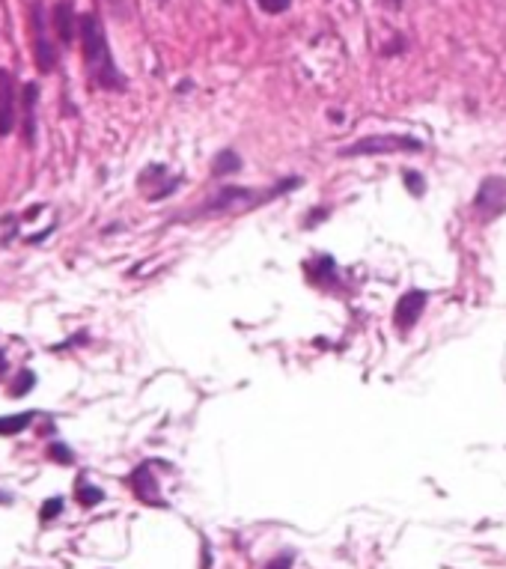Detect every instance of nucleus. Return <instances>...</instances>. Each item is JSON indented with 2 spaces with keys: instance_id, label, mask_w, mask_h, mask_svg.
Here are the masks:
<instances>
[{
  "instance_id": "f257e3e1",
  "label": "nucleus",
  "mask_w": 506,
  "mask_h": 569,
  "mask_svg": "<svg viewBox=\"0 0 506 569\" xmlns=\"http://www.w3.org/2000/svg\"><path fill=\"white\" fill-rule=\"evenodd\" d=\"M78 27H81L84 63H87L89 78H93L101 90H122V87H126V81H122V75H119L114 57H111V48H107L101 21L96 18L93 12H87L84 18L78 21Z\"/></svg>"
},
{
  "instance_id": "f03ea898",
  "label": "nucleus",
  "mask_w": 506,
  "mask_h": 569,
  "mask_svg": "<svg viewBox=\"0 0 506 569\" xmlns=\"http://www.w3.org/2000/svg\"><path fill=\"white\" fill-rule=\"evenodd\" d=\"M381 152H423V143L417 137L408 134H373V137H361L351 146H343L340 156L343 158H355V156H381Z\"/></svg>"
},
{
  "instance_id": "7ed1b4c3",
  "label": "nucleus",
  "mask_w": 506,
  "mask_h": 569,
  "mask_svg": "<svg viewBox=\"0 0 506 569\" xmlns=\"http://www.w3.org/2000/svg\"><path fill=\"white\" fill-rule=\"evenodd\" d=\"M27 15H30V33H33V54L39 72H51L57 63V48L48 36V21H45L42 0H27Z\"/></svg>"
},
{
  "instance_id": "20e7f679",
  "label": "nucleus",
  "mask_w": 506,
  "mask_h": 569,
  "mask_svg": "<svg viewBox=\"0 0 506 569\" xmlns=\"http://www.w3.org/2000/svg\"><path fill=\"white\" fill-rule=\"evenodd\" d=\"M268 197H259L253 188H224L211 203L203 209V215H226V212H248L256 203H263Z\"/></svg>"
},
{
  "instance_id": "39448f33",
  "label": "nucleus",
  "mask_w": 506,
  "mask_h": 569,
  "mask_svg": "<svg viewBox=\"0 0 506 569\" xmlns=\"http://www.w3.org/2000/svg\"><path fill=\"white\" fill-rule=\"evenodd\" d=\"M426 301H429V292H423V289H408L405 296L400 298V304H396V310H393L396 328H400V331H408V328L417 325L420 313L426 310Z\"/></svg>"
},
{
  "instance_id": "423d86ee",
  "label": "nucleus",
  "mask_w": 506,
  "mask_h": 569,
  "mask_svg": "<svg viewBox=\"0 0 506 569\" xmlns=\"http://www.w3.org/2000/svg\"><path fill=\"white\" fill-rule=\"evenodd\" d=\"M506 200V179L500 176H488L480 182V191L477 197H473V206H477V212L483 215H495Z\"/></svg>"
},
{
  "instance_id": "0eeeda50",
  "label": "nucleus",
  "mask_w": 506,
  "mask_h": 569,
  "mask_svg": "<svg viewBox=\"0 0 506 569\" xmlns=\"http://www.w3.org/2000/svg\"><path fill=\"white\" fill-rule=\"evenodd\" d=\"M131 489H134V495L141 498L143 504L164 506L161 492H158V480L152 477V468H149V465H141V468H134V471H131Z\"/></svg>"
},
{
  "instance_id": "6e6552de",
  "label": "nucleus",
  "mask_w": 506,
  "mask_h": 569,
  "mask_svg": "<svg viewBox=\"0 0 506 569\" xmlns=\"http://www.w3.org/2000/svg\"><path fill=\"white\" fill-rule=\"evenodd\" d=\"M15 126V87L6 69H0V137H6Z\"/></svg>"
},
{
  "instance_id": "1a4fd4ad",
  "label": "nucleus",
  "mask_w": 506,
  "mask_h": 569,
  "mask_svg": "<svg viewBox=\"0 0 506 569\" xmlns=\"http://www.w3.org/2000/svg\"><path fill=\"white\" fill-rule=\"evenodd\" d=\"M54 30L63 45H72L75 39V9H72V0H60L54 6Z\"/></svg>"
},
{
  "instance_id": "9d476101",
  "label": "nucleus",
  "mask_w": 506,
  "mask_h": 569,
  "mask_svg": "<svg viewBox=\"0 0 506 569\" xmlns=\"http://www.w3.org/2000/svg\"><path fill=\"white\" fill-rule=\"evenodd\" d=\"M307 274L313 278V283H319V286H331L334 278H336V263H334L331 256L310 259V263H307Z\"/></svg>"
},
{
  "instance_id": "9b49d317",
  "label": "nucleus",
  "mask_w": 506,
  "mask_h": 569,
  "mask_svg": "<svg viewBox=\"0 0 506 569\" xmlns=\"http://www.w3.org/2000/svg\"><path fill=\"white\" fill-rule=\"evenodd\" d=\"M236 170H241V156L233 152V149H221L218 156H214V161H211V173L214 176H229Z\"/></svg>"
},
{
  "instance_id": "f8f14e48",
  "label": "nucleus",
  "mask_w": 506,
  "mask_h": 569,
  "mask_svg": "<svg viewBox=\"0 0 506 569\" xmlns=\"http://www.w3.org/2000/svg\"><path fill=\"white\" fill-rule=\"evenodd\" d=\"M33 104H36V84H27L24 87V141L27 143H33V129H36Z\"/></svg>"
},
{
  "instance_id": "ddd939ff",
  "label": "nucleus",
  "mask_w": 506,
  "mask_h": 569,
  "mask_svg": "<svg viewBox=\"0 0 506 569\" xmlns=\"http://www.w3.org/2000/svg\"><path fill=\"white\" fill-rule=\"evenodd\" d=\"M30 421H33V414H30V411L6 414V418H0V435H18L21 429L30 426Z\"/></svg>"
},
{
  "instance_id": "4468645a",
  "label": "nucleus",
  "mask_w": 506,
  "mask_h": 569,
  "mask_svg": "<svg viewBox=\"0 0 506 569\" xmlns=\"http://www.w3.org/2000/svg\"><path fill=\"white\" fill-rule=\"evenodd\" d=\"M75 495H78V504L81 506H96V504H101L104 501V492L99 489V486H89V483H78V489H75Z\"/></svg>"
},
{
  "instance_id": "2eb2a0df",
  "label": "nucleus",
  "mask_w": 506,
  "mask_h": 569,
  "mask_svg": "<svg viewBox=\"0 0 506 569\" xmlns=\"http://www.w3.org/2000/svg\"><path fill=\"white\" fill-rule=\"evenodd\" d=\"M158 176H164V167H161V164H152V170H149V173H143V176H141V182H143V179H158ZM176 185H179V179H170V182H167V185H161L155 194H152V200H164L167 194H173V188H176Z\"/></svg>"
},
{
  "instance_id": "dca6fc26",
  "label": "nucleus",
  "mask_w": 506,
  "mask_h": 569,
  "mask_svg": "<svg viewBox=\"0 0 506 569\" xmlns=\"http://www.w3.org/2000/svg\"><path fill=\"white\" fill-rule=\"evenodd\" d=\"M405 188L414 194V197H423V191H426V179L417 173V170H405Z\"/></svg>"
},
{
  "instance_id": "f3484780",
  "label": "nucleus",
  "mask_w": 506,
  "mask_h": 569,
  "mask_svg": "<svg viewBox=\"0 0 506 569\" xmlns=\"http://www.w3.org/2000/svg\"><path fill=\"white\" fill-rule=\"evenodd\" d=\"M60 513H63V498H48V501H45V506H42L39 519L42 521H54Z\"/></svg>"
},
{
  "instance_id": "a211bd4d",
  "label": "nucleus",
  "mask_w": 506,
  "mask_h": 569,
  "mask_svg": "<svg viewBox=\"0 0 506 569\" xmlns=\"http://www.w3.org/2000/svg\"><path fill=\"white\" fill-rule=\"evenodd\" d=\"M48 456L54 459V462H60V465H72L75 462V456H72V450L66 448V444H51Z\"/></svg>"
},
{
  "instance_id": "6ab92c4d",
  "label": "nucleus",
  "mask_w": 506,
  "mask_h": 569,
  "mask_svg": "<svg viewBox=\"0 0 506 569\" xmlns=\"http://www.w3.org/2000/svg\"><path fill=\"white\" fill-rule=\"evenodd\" d=\"M36 384V376L30 373V370H24L21 376H18V384H12V396H24L30 388Z\"/></svg>"
},
{
  "instance_id": "aec40b11",
  "label": "nucleus",
  "mask_w": 506,
  "mask_h": 569,
  "mask_svg": "<svg viewBox=\"0 0 506 569\" xmlns=\"http://www.w3.org/2000/svg\"><path fill=\"white\" fill-rule=\"evenodd\" d=\"M292 563H295V551H280V555L268 560L263 569H292Z\"/></svg>"
},
{
  "instance_id": "412c9836",
  "label": "nucleus",
  "mask_w": 506,
  "mask_h": 569,
  "mask_svg": "<svg viewBox=\"0 0 506 569\" xmlns=\"http://www.w3.org/2000/svg\"><path fill=\"white\" fill-rule=\"evenodd\" d=\"M259 6H263L268 15H280L292 6V0H259Z\"/></svg>"
},
{
  "instance_id": "4be33fe9",
  "label": "nucleus",
  "mask_w": 506,
  "mask_h": 569,
  "mask_svg": "<svg viewBox=\"0 0 506 569\" xmlns=\"http://www.w3.org/2000/svg\"><path fill=\"white\" fill-rule=\"evenodd\" d=\"M402 45H405V39H393L387 48H385V54H400L402 51Z\"/></svg>"
},
{
  "instance_id": "5701e85b",
  "label": "nucleus",
  "mask_w": 506,
  "mask_h": 569,
  "mask_svg": "<svg viewBox=\"0 0 506 569\" xmlns=\"http://www.w3.org/2000/svg\"><path fill=\"white\" fill-rule=\"evenodd\" d=\"M381 4H387L390 9H400V6H402V0H381Z\"/></svg>"
},
{
  "instance_id": "b1692460",
  "label": "nucleus",
  "mask_w": 506,
  "mask_h": 569,
  "mask_svg": "<svg viewBox=\"0 0 506 569\" xmlns=\"http://www.w3.org/2000/svg\"><path fill=\"white\" fill-rule=\"evenodd\" d=\"M6 367H9V364H6V358H4V352H0V373H4Z\"/></svg>"
},
{
  "instance_id": "393cba45",
  "label": "nucleus",
  "mask_w": 506,
  "mask_h": 569,
  "mask_svg": "<svg viewBox=\"0 0 506 569\" xmlns=\"http://www.w3.org/2000/svg\"><path fill=\"white\" fill-rule=\"evenodd\" d=\"M107 4H122V0H107Z\"/></svg>"
}]
</instances>
